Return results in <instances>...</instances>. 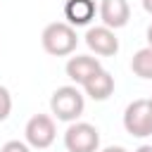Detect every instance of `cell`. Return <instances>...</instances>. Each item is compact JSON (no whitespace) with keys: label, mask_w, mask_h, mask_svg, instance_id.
Instances as JSON below:
<instances>
[{"label":"cell","mask_w":152,"mask_h":152,"mask_svg":"<svg viewBox=\"0 0 152 152\" xmlns=\"http://www.w3.org/2000/svg\"><path fill=\"white\" fill-rule=\"evenodd\" d=\"M102 69V64H100V59L97 57H90V55H76V57H69V62H66V66H64V71H66V76L74 81V83H86L93 74H97Z\"/></svg>","instance_id":"ba28073f"},{"label":"cell","mask_w":152,"mask_h":152,"mask_svg":"<svg viewBox=\"0 0 152 152\" xmlns=\"http://www.w3.org/2000/svg\"><path fill=\"white\" fill-rule=\"evenodd\" d=\"M150 107H152V97H150Z\"/></svg>","instance_id":"ac0fdd59"},{"label":"cell","mask_w":152,"mask_h":152,"mask_svg":"<svg viewBox=\"0 0 152 152\" xmlns=\"http://www.w3.org/2000/svg\"><path fill=\"white\" fill-rule=\"evenodd\" d=\"M83 107H86V100H83V95L76 86H62L50 97V109L59 121L74 124L83 114Z\"/></svg>","instance_id":"7a4b0ae2"},{"label":"cell","mask_w":152,"mask_h":152,"mask_svg":"<svg viewBox=\"0 0 152 152\" xmlns=\"http://www.w3.org/2000/svg\"><path fill=\"white\" fill-rule=\"evenodd\" d=\"M40 43H43V50L52 57H66L76 50L78 45V36H76V28L69 26L66 21H52L43 28V36H40Z\"/></svg>","instance_id":"6da1fadb"},{"label":"cell","mask_w":152,"mask_h":152,"mask_svg":"<svg viewBox=\"0 0 152 152\" xmlns=\"http://www.w3.org/2000/svg\"><path fill=\"white\" fill-rule=\"evenodd\" d=\"M83 90H86V95H90L95 102H102V100H107V97L114 93V76H112L109 71L100 69L97 74H93V76L83 83Z\"/></svg>","instance_id":"30bf717a"},{"label":"cell","mask_w":152,"mask_h":152,"mask_svg":"<svg viewBox=\"0 0 152 152\" xmlns=\"http://www.w3.org/2000/svg\"><path fill=\"white\" fill-rule=\"evenodd\" d=\"M86 45L95 52V55H102V57H114L119 52V38L112 28L107 26H93L88 28L86 33Z\"/></svg>","instance_id":"8992f818"},{"label":"cell","mask_w":152,"mask_h":152,"mask_svg":"<svg viewBox=\"0 0 152 152\" xmlns=\"http://www.w3.org/2000/svg\"><path fill=\"white\" fill-rule=\"evenodd\" d=\"M95 0H66L64 2V17L69 26H88L95 19Z\"/></svg>","instance_id":"9c48e42d"},{"label":"cell","mask_w":152,"mask_h":152,"mask_svg":"<svg viewBox=\"0 0 152 152\" xmlns=\"http://www.w3.org/2000/svg\"><path fill=\"white\" fill-rule=\"evenodd\" d=\"M147 45H150V48H152V24H150V26H147Z\"/></svg>","instance_id":"2e32d148"},{"label":"cell","mask_w":152,"mask_h":152,"mask_svg":"<svg viewBox=\"0 0 152 152\" xmlns=\"http://www.w3.org/2000/svg\"><path fill=\"white\" fill-rule=\"evenodd\" d=\"M124 128L133 138L152 135V107L150 100H133L124 112Z\"/></svg>","instance_id":"277c9868"},{"label":"cell","mask_w":152,"mask_h":152,"mask_svg":"<svg viewBox=\"0 0 152 152\" xmlns=\"http://www.w3.org/2000/svg\"><path fill=\"white\" fill-rule=\"evenodd\" d=\"M64 147H66V152H97L100 150V131L93 124L74 121L64 131Z\"/></svg>","instance_id":"3957f363"},{"label":"cell","mask_w":152,"mask_h":152,"mask_svg":"<svg viewBox=\"0 0 152 152\" xmlns=\"http://www.w3.org/2000/svg\"><path fill=\"white\" fill-rule=\"evenodd\" d=\"M135 152H152V145H140Z\"/></svg>","instance_id":"e0dca14e"},{"label":"cell","mask_w":152,"mask_h":152,"mask_svg":"<svg viewBox=\"0 0 152 152\" xmlns=\"http://www.w3.org/2000/svg\"><path fill=\"white\" fill-rule=\"evenodd\" d=\"M0 152H31V147L26 142H21V140H7Z\"/></svg>","instance_id":"4fadbf2b"},{"label":"cell","mask_w":152,"mask_h":152,"mask_svg":"<svg viewBox=\"0 0 152 152\" xmlns=\"http://www.w3.org/2000/svg\"><path fill=\"white\" fill-rule=\"evenodd\" d=\"M97 14L102 19V26L116 31V28H124L131 19V7L126 0H102L100 7H97Z\"/></svg>","instance_id":"52a82bcc"},{"label":"cell","mask_w":152,"mask_h":152,"mask_svg":"<svg viewBox=\"0 0 152 152\" xmlns=\"http://www.w3.org/2000/svg\"><path fill=\"white\" fill-rule=\"evenodd\" d=\"M102 152H128L126 147H121V145H109V147H104Z\"/></svg>","instance_id":"5bb4252c"},{"label":"cell","mask_w":152,"mask_h":152,"mask_svg":"<svg viewBox=\"0 0 152 152\" xmlns=\"http://www.w3.org/2000/svg\"><path fill=\"white\" fill-rule=\"evenodd\" d=\"M12 112V95L5 86H0V121H5Z\"/></svg>","instance_id":"7c38bea8"},{"label":"cell","mask_w":152,"mask_h":152,"mask_svg":"<svg viewBox=\"0 0 152 152\" xmlns=\"http://www.w3.org/2000/svg\"><path fill=\"white\" fill-rule=\"evenodd\" d=\"M142 10H145L147 14H152V0H142Z\"/></svg>","instance_id":"9a60e30c"},{"label":"cell","mask_w":152,"mask_h":152,"mask_svg":"<svg viewBox=\"0 0 152 152\" xmlns=\"http://www.w3.org/2000/svg\"><path fill=\"white\" fill-rule=\"evenodd\" d=\"M24 135H26V145L33 147V150H45L55 142L57 138V128H55V121L52 116L48 114H33L24 128Z\"/></svg>","instance_id":"5b68a950"},{"label":"cell","mask_w":152,"mask_h":152,"mask_svg":"<svg viewBox=\"0 0 152 152\" xmlns=\"http://www.w3.org/2000/svg\"><path fill=\"white\" fill-rule=\"evenodd\" d=\"M131 69H133L135 76H140V78H145V81L152 78V48H150V45H147V48H140V50L133 55Z\"/></svg>","instance_id":"8fae6325"}]
</instances>
